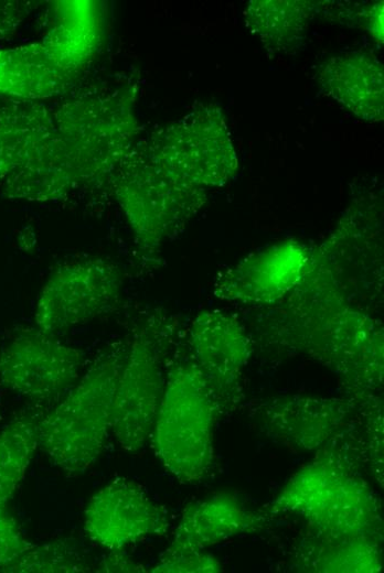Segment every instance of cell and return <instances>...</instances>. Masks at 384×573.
Wrapping results in <instances>:
<instances>
[{
  "label": "cell",
  "instance_id": "obj_1",
  "mask_svg": "<svg viewBox=\"0 0 384 573\" xmlns=\"http://www.w3.org/2000/svg\"><path fill=\"white\" fill-rule=\"evenodd\" d=\"M127 348L103 353L70 393L39 421V447L50 463L78 475L98 461L113 429V408Z\"/></svg>",
  "mask_w": 384,
  "mask_h": 573
},
{
  "label": "cell",
  "instance_id": "obj_2",
  "mask_svg": "<svg viewBox=\"0 0 384 573\" xmlns=\"http://www.w3.org/2000/svg\"><path fill=\"white\" fill-rule=\"evenodd\" d=\"M214 391L195 363L169 372L152 429L154 451L181 483L205 478L213 463Z\"/></svg>",
  "mask_w": 384,
  "mask_h": 573
},
{
  "label": "cell",
  "instance_id": "obj_3",
  "mask_svg": "<svg viewBox=\"0 0 384 573\" xmlns=\"http://www.w3.org/2000/svg\"><path fill=\"white\" fill-rule=\"evenodd\" d=\"M275 509L300 515L335 539L360 538L374 523L369 488L333 462H314L296 474L278 495Z\"/></svg>",
  "mask_w": 384,
  "mask_h": 573
},
{
  "label": "cell",
  "instance_id": "obj_4",
  "mask_svg": "<svg viewBox=\"0 0 384 573\" xmlns=\"http://www.w3.org/2000/svg\"><path fill=\"white\" fill-rule=\"evenodd\" d=\"M120 273L102 259L78 260L55 269L35 306V327L53 334L85 324L115 304Z\"/></svg>",
  "mask_w": 384,
  "mask_h": 573
},
{
  "label": "cell",
  "instance_id": "obj_5",
  "mask_svg": "<svg viewBox=\"0 0 384 573\" xmlns=\"http://www.w3.org/2000/svg\"><path fill=\"white\" fill-rule=\"evenodd\" d=\"M84 366L81 350L36 327L17 333L0 354V381L9 390L50 403L75 386Z\"/></svg>",
  "mask_w": 384,
  "mask_h": 573
},
{
  "label": "cell",
  "instance_id": "obj_6",
  "mask_svg": "<svg viewBox=\"0 0 384 573\" xmlns=\"http://www.w3.org/2000/svg\"><path fill=\"white\" fill-rule=\"evenodd\" d=\"M163 388L153 347L145 339H135L126 349L113 408L111 433L124 450L136 452L146 444Z\"/></svg>",
  "mask_w": 384,
  "mask_h": 573
},
{
  "label": "cell",
  "instance_id": "obj_7",
  "mask_svg": "<svg viewBox=\"0 0 384 573\" xmlns=\"http://www.w3.org/2000/svg\"><path fill=\"white\" fill-rule=\"evenodd\" d=\"M167 517L136 482L116 478L95 493L84 512V530L100 548L119 551L161 532Z\"/></svg>",
  "mask_w": 384,
  "mask_h": 573
},
{
  "label": "cell",
  "instance_id": "obj_8",
  "mask_svg": "<svg viewBox=\"0 0 384 573\" xmlns=\"http://www.w3.org/2000/svg\"><path fill=\"white\" fill-rule=\"evenodd\" d=\"M306 261L303 251L294 245L268 249L222 274L217 294L247 303L275 301L299 282Z\"/></svg>",
  "mask_w": 384,
  "mask_h": 573
},
{
  "label": "cell",
  "instance_id": "obj_9",
  "mask_svg": "<svg viewBox=\"0 0 384 573\" xmlns=\"http://www.w3.org/2000/svg\"><path fill=\"white\" fill-rule=\"evenodd\" d=\"M259 518L235 496L215 494L183 510L168 552L202 551L254 530Z\"/></svg>",
  "mask_w": 384,
  "mask_h": 573
},
{
  "label": "cell",
  "instance_id": "obj_10",
  "mask_svg": "<svg viewBox=\"0 0 384 573\" xmlns=\"http://www.w3.org/2000/svg\"><path fill=\"white\" fill-rule=\"evenodd\" d=\"M196 365L213 391L232 382L245 366L249 344L244 331L220 312H202L192 323Z\"/></svg>",
  "mask_w": 384,
  "mask_h": 573
},
{
  "label": "cell",
  "instance_id": "obj_11",
  "mask_svg": "<svg viewBox=\"0 0 384 573\" xmlns=\"http://www.w3.org/2000/svg\"><path fill=\"white\" fill-rule=\"evenodd\" d=\"M344 415V406L338 401L289 399L273 403L264 420L275 439L292 448L309 451L330 437Z\"/></svg>",
  "mask_w": 384,
  "mask_h": 573
},
{
  "label": "cell",
  "instance_id": "obj_12",
  "mask_svg": "<svg viewBox=\"0 0 384 573\" xmlns=\"http://www.w3.org/2000/svg\"><path fill=\"white\" fill-rule=\"evenodd\" d=\"M39 421L24 415L0 433V506L13 496L39 447Z\"/></svg>",
  "mask_w": 384,
  "mask_h": 573
},
{
  "label": "cell",
  "instance_id": "obj_13",
  "mask_svg": "<svg viewBox=\"0 0 384 573\" xmlns=\"http://www.w3.org/2000/svg\"><path fill=\"white\" fill-rule=\"evenodd\" d=\"M324 560L321 571L324 572H375L381 570L378 556L372 545L358 538L345 539Z\"/></svg>",
  "mask_w": 384,
  "mask_h": 573
},
{
  "label": "cell",
  "instance_id": "obj_14",
  "mask_svg": "<svg viewBox=\"0 0 384 573\" xmlns=\"http://www.w3.org/2000/svg\"><path fill=\"white\" fill-rule=\"evenodd\" d=\"M222 565L211 554L202 551H164L159 562L152 567L154 573H214L220 572Z\"/></svg>",
  "mask_w": 384,
  "mask_h": 573
},
{
  "label": "cell",
  "instance_id": "obj_15",
  "mask_svg": "<svg viewBox=\"0 0 384 573\" xmlns=\"http://www.w3.org/2000/svg\"><path fill=\"white\" fill-rule=\"evenodd\" d=\"M32 547L4 506H0V567L6 569Z\"/></svg>",
  "mask_w": 384,
  "mask_h": 573
}]
</instances>
